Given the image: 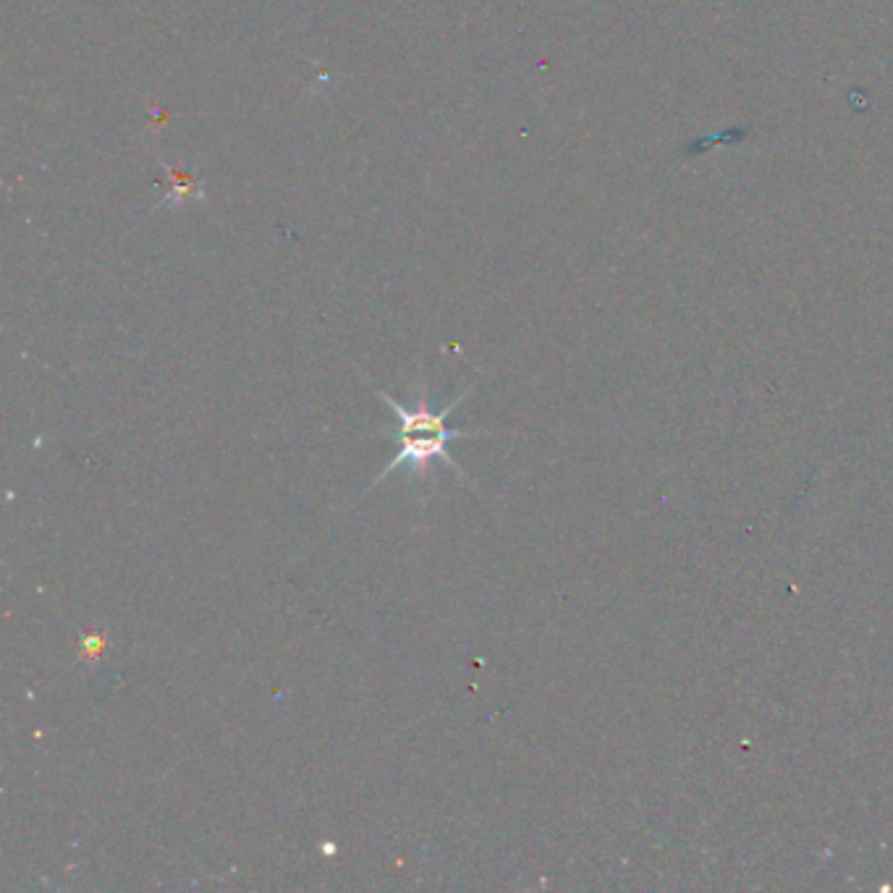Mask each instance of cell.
<instances>
[{
    "mask_svg": "<svg viewBox=\"0 0 893 893\" xmlns=\"http://www.w3.org/2000/svg\"><path fill=\"white\" fill-rule=\"evenodd\" d=\"M479 432H472V430H445V432H425V436H388L391 441H396V453L394 459H391L388 466L372 479V485L368 490H372L377 483H383L385 477L394 475L396 470H404L409 472L411 483H425V479L432 477L430 466L432 462H441L445 466H451L453 472H456L459 479H464V483H470L464 475V470L453 462V456L449 453V443L451 441H464V438H475Z\"/></svg>",
    "mask_w": 893,
    "mask_h": 893,
    "instance_id": "obj_1",
    "label": "cell"
},
{
    "mask_svg": "<svg viewBox=\"0 0 893 893\" xmlns=\"http://www.w3.org/2000/svg\"><path fill=\"white\" fill-rule=\"evenodd\" d=\"M166 173H168V179H171V189H168V197L162 205L179 207V205H186V202H192V200H202V189L205 186H202L197 173L186 171V168H173V166H166Z\"/></svg>",
    "mask_w": 893,
    "mask_h": 893,
    "instance_id": "obj_2",
    "label": "cell"
},
{
    "mask_svg": "<svg viewBox=\"0 0 893 893\" xmlns=\"http://www.w3.org/2000/svg\"><path fill=\"white\" fill-rule=\"evenodd\" d=\"M105 637H100V634H87V637H81V658L84 660H94L100 653L105 649Z\"/></svg>",
    "mask_w": 893,
    "mask_h": 893,
    "instance_id": "obj_3",
    "label": "cell"
}]
</instances>
